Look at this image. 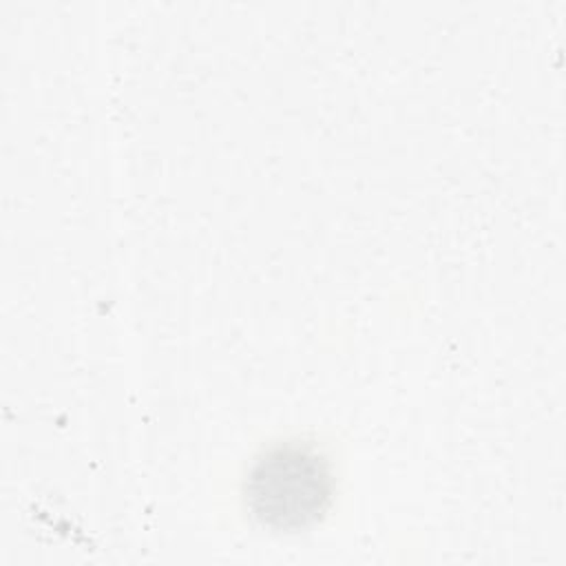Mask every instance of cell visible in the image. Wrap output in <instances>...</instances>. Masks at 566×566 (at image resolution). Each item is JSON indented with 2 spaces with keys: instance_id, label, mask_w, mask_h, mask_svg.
Segmentation results:
<instances>
[{
  "instance_id": "cell-1",
  "label": "cell",
  "mask_w": 566,
  "mask_h": 566,
  "mask_svg": "<svg viewBox=\"0 0 566 566\" xmlns=\"http://www.w3.org/2000/svg\"><path fill=\"white\" fill-rule=\"evenodd\" d=\"M334 491L329 460L307 442L274 444L245 480L252 515L272 528H303L325 513Z\"/></svg>"
}]
</instances>
